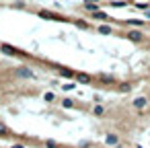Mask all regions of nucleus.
Segmentation results:
<instances>
[{
  "label": "nucleus",
  "instance_id": "f8f14e48",
  "mask_svg": "<svg viewBox=\"0 0 150 148\" xmlns=\"http://www.w3.org/2000/svg\"><path fill=\"white\" fill-rule=\"evenodd\" d=\"M99 33L109 35V33H111V27H109V25H99Z\"/></svg>",
  "mask_w": 150,
  "mask_h": 148
},
{
  "label": "nucleus",
  "instance_id": "f257e3e1",
  "mask_svg": "<svg viewBox=\"0 0 150 148\" xmlns=\"http://www.w3.org/2000/svg\"><path fill=\"white\" fill-rule=\"evenodd\" d=\"M132 107H134V109H138V111H142V109H146V107H148V99H146V97H138V99H134V101H132Z\"/></svg>",
  "mask_w": 150,
  "mask_h": 148
},
{
  "label": "nucleus",
  "instance_id": "7ed1b4c3",
  "mask_svg": "<svg viewBox=\"0 0 150 148\" xmlns=\"http://www.w3.org/2000/svg\"><path fill=\"white\" fill-rule=\"evenodd\" d=\"M39 17H41V19H50V21H66L64 17H58V15L47 13V11H41V13H39Z\"/></svg>",
  "mask_w": 150,
  "mask_h": 148
},
{
  "label": "nucleus",
  "instance_id": "1a4fd4ad",
  "mask_svg": "<svg viewBox=\"0 0 150 148\" xmlns=\"http://www.w3.org/2000/svg\"><path fill=\"white\" fill-rule=\"evenodd\" d=\"M99 80H103L105 84H113V82H115V78H113V76H107V74H101Z\"/></svg>",
  "mask_w": 150,
  "mask_h": 148
},
{
  "label": "nucleus",
  "instance_id": "9b49d317",
  "mask_svg": "<svg viewBox=\"0 0 150 148\" xmlns=\"http://www.w3.org/2000/svg\"><path fill=\"white\" fill-rule=\"evenodd\" d=\"M74 78H76V80H80V82H91V76H88V74H82V72H80V74H76Z\"/></svg>",
  "mask_w": 150,
  "mask_h": 148
},
{
  "label": "nucleus",
  "instance_id": "2eb2a0df",
  "mask_svg": "<svg viewBox=\"0 0 150 148\" xmlns=\"http://www.w3.org/2000/svg\"><path fill=\"white\" fill-rule=\"evenodd\" d=\"M43 99H45L47 103H52V101H54L56 97H54V93H45V95H43Z\"/></svg>",
  "mask_w": 150,
  "mask_h": 148
},
{
  "label": "nucleus",
  "instance_id": "dca6fc26",
  "mask_svg": "<svg viewBox=\"0 0 150 148\" xmlns=\"http://www.w3.org/2000/svg\"><path fill=\"white\" fill-rule=\"evenodd\" d=\"M74 86H76V84H72V82H70V84H64V91H72Z\"/></svg>",
  "mask_w": 150,
  "mask_h": 148
},
{
  "label": "nucleus",
  "instance_id": "f03ea898",
  "mask_svg": "<svg viewBox=\"0 0 150 148\" xmlns=\"http://www.w3.org/2000/svg\"><path fill=\"white\" fill-rule=\"evenodd\" d=\"M0 50H2L6 56H23V52H19L17 47H13V45H8V43H2L0 45Z\"/></svg>",
  "mask_w": 150,
  "mask_h": 148
},
{
  "label": "nucleus",
  "instance_id": "ddd939ff",
  "mask_svg": "<svg viewBox=\"0 0 150 148\" xmlns=\"http://www.w3.org/2000/svg\"><path fill=\"white\" fill-rule=\"evenodd\" d=\"M103 113H105V109H103V107H101V105H97V107H95V109H93V115H99V117H101V115H103Z\"/></svg>",
  "mask_w": 150,
  "mask_h": 148
},
{
  "label": "nucleus",
  "instance_id": "39448f33",
  "mask_svg": "<svg viewBox=\"0 0 150 148\" xmlns=\"http://www.w3.org/2000/svg\"><path fill=\"white\" fill-rule=\"evenodd\" d=\"M117 142H119V138H117L115 134H107V136H105V144H107V146H117Z\"/></svg>",
  "mask_w": 150,
  "mask_h": 148
},
{
  "label": "nucleus",
  "instance_id": "a211bd4d",
  "mask_svg": "<svg viewBox=\"0 0 150 148\" xmlns=\"http://www.w3.org/2000/svg\"><path fill=\"white\" fill-rule=\"evenodd\" d=\"M11 148H23V146H21V144H15V146H11Z\"/></svg>",
  "mask_w": 150,
  "mask_h": 148
},
{
  "label": "nucleus",
  "instance_id": "20e7f679",
  "mask_svg": "<svg viewBox=\"0 0 150 148\" xmlns=\"http://www.w3.org/2000/svg\"><path fill=\"white\" fill-rule=\"evenodd\" d=\"M17 76H19V78H33V72H31L29 68H23V66H21V68H17Z\"/></svg>",
  "mask_w": 150,
  "mask_h": 148
},
{
  "label": "nucleus",
  "instance_id": "0eeeda50",
  "mask_svg": "<svg viewBox=\"0 0 150 148\" xmlns=\"http://www.w3.org/2000/svg\"><path fill=\"white\" fill-rule=\"evenodd\" d=\"M58 72H60L62 76H66V78H72V76H76V72H72L70 68H58Z\"/></svg>",
  "mask_w": 150,
  "mask_h": 148
},
{
  "label": "nucleus",
  "instance_id": "4468645a",
  "mask_svg": "<svg viewBox=\"0 0 150 148\" xmlns=\"http://www.w3.org/2000/svg\"><path fill=\"white\" fill-rule=\"evenodd\" d=\"M62 107H66V109H72V107H74V103H72L70 99H64V101H62Z\"/></svg>",
  "mask_w": 150,
  "mask_h": 148
},
{
  "label": "nucleus",
  "instance_id": "9d476101",
  "mask_svg": "<svg viewBox=\"0 0 150 148\" xmlns=\"http://www.w3.org/2000/svg\"><path fill=\"white\" fill-rule=\"evenodd\" d=\"M117 91H119V93H127V91H132V82H123V84H119Z\"/></svg>",
  "mask_w": 150,
  "mask_h": 148
},
{
  "label": "nucleus",
  "instance_id": "6ab92c4d",
  "mask_svg": "<svg viewBox=\"0 0 150 148\" xmlns=\"http://www.w3.org/2000/svg\"><path fill=\"white\" fill-rule=\"evenodd\" d=\"M86 2H101V0H86Z\"/></svg>",
  "mask_w": 150,
  "mask_h": 148
},
{
  "label": "nucleus",
  "instance_id": "f3484780",
  "mask_svg": "<svg viewBox=\"0 0 150 148\" xmlns=\"http://www.w3.org/2000/svg\"><path fill=\"white\" fill-rule=\"evenodd\" d=\"M0 134H6V127L4 125H0Z\"/></svg>",
  "mask_w": 150,
  "mask_h": 148
},
{
  "label": "nucleus",
  "instance_id": "423d86ee",
  "mask_svg": "<svg viewBox=\"0 0 150 148\" xmlns=\"http://www.w3.org/2000/svg\"><path fill=\"white\" fill-rule=\"evenodd\" d=\"M127 39H134V41H142V39H144V35H142L140 31H129V33H127Z\"/></svg>",
  "mask_w": 150,
  "mask_h": 148
},
{
  "label": "nucleus",
  "instance_id": "6e6552de",
  "mask_svg": "<svg viewBox=\"0 0 150 148\" xmlns=\"http://www.w3.org/2000/svg\"><path fill=\"white\" fill-rule=\"evenodd\" d=\"M93 19H95V21H107L109 17H107L105 13H101V11H97V13H93Z\"/></svg>",
  "mask_w": 150,
  "mask_h": 148
}]
</instances>
